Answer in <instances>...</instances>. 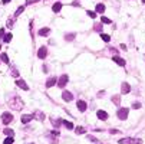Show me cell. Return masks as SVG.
Instances as JSON below:
<instances>
[{
  "instance_id": "6da1fadb",
  "label": "cell",
  "mask_w": 145,
  "mask_h": 144,
  "mask_svg": "<svg viewBox=\"0 0 145 144\" xmlns=\"http://www.w3.org/2000/svg\"><path fill=\"white\" fill-rule=\"evenodd\" d=\"M9 107L13 110H23L24 104L23 101L20 100V97H13L12 100H9Z\"/></svg>"
},
{
  "instance_id": "7a4b0ae2",
  "label": "cell",
  "mask_w": 145,
  "mask_h": 144,
  "mask_svg": "<svg viewBox=\"0 0 145 144\" xmlns=\"http://www.w3.org/2000/svg\"><path fill=\"white\" fill-rule=\"evenodd\" d=\"M119 144H142V140H139V138H122V140H119Z\"/></svg>"
},
{
  "instance_id": "3957f363",
  "label": "cell",
  "mask_w": 145,
  "mask_h": 144,
  "mask_svg": "<svg viewBox=\"0 0 145 144\" xmlns=\"http://www.w3.org/2000/svg\"><path fill=\"white\" fill-rule=\"evenodd\" d=\"M13 121V115L10 114V112H3L2 114V122L3 124H10V122Z\"/></svg>"
},
{
  "instance_id": "277c9868",
  "label": "cell",
  "mask_w": 145,
  "mask_h": 144,
  "mask_svg": "<svg viewBox=\"0 0 145 144\" xmlns=\"http://www.w3.org/2000/svg\"><path fill=\"white\" fill-rule=\"evenodd\" d=\"M68 81H69V76L65 73V75L60 76L59 81H58V87H59V88H65V87H66V84H68Z\"/></svg>"
},
{
  "instance_id": "5b68a950",
  "label": "cell",
  "mask_w": 145,
  "mask_h": 144,
  "mask_svg": "<svg viewBox=\"0 0 145 144\" xmlns=\"http://www.w3.org/2000/svg\"><path fill=\"white\" fill-rule=\"evenodd\" d=\"M126 117H128V108H119L118 118L119 120H126Z\"/></svg>"
},
{
  "instance_id": "8992f818",
  "label": "cell",
  "mask_w": 145,
  "mask_h": 144,
  "mask_svg": "<svg viewBox=\"0 0 145 144\" xmlns=\"http://www.w3.org/2000/svg\"><path fill=\"white\" fill-rule=\"evenodd\" d=\"M33 118H36V120H39V121H43L45 120V114H43L40 110H36L35 114H33Z\"/></svg>"
},
{
  "instance_id": "52a82bcc",
  "label": "cell",
  "mask_w": 145,
  "mask_h": 144,
  "mask_svg": "<svg viewBox=\"0 0 145 144\" xmlns=\"http://www.w3.org/2000/svg\"><path fill=\"white\" fill-rule=\"evenodd\" d=\"M46 55H48V49H46V46H42L40 49H39V52H38V56L40 58V59H45Z\"/></svg>"
},
{
  "instance_id": "ba28073f",
  "label": "cell",
  "mask_w": 145,
  "mask_h": 144,
  "mask_svg": "<svg viewBox=\"0 0 145 144\" xmlns=\"http://www.w3.org/2000/svg\"><path fill=\"white\" fill-rule=\"evenodd\" d=\"M62 98L66 102H70V101L73 100V97H72V94L69 92V91H63V94H62Z\"/></svg>"
},
{
  "instance_id": "9c48e42d",
  "label": "cell",
  "mask_w": 145,
  "mask_h": 144,
  "mask_svg": "<svg viewBox=\"0 0 145 144\" xmlns=\"http://www.w3.org/2000/svg\"><path fill=\"white\" fill-rule=\"evenodd\" d=\"M16 85H17L19 88H22V90H24V91L29 90V87L26 85V82H24L23 79H17V81H16Z\"/></svg>"
},
{
  "instance_id": "30bf717a",
  "label": "cell",
  "mask_w": 145,
  "mask_h": 144,
  "mask_svg": "<svg viewBox=\"0 0 145 144\" xmlns=\"http://www.w3.org/2000/svg\"><path fill=\"white\" fill-rule=\"evenodd\" d=\"M58 82V79H56V76H52V78H49L48 79V82H46V88H52L55 84Z\"/></svg>"
},
{
  "instance_id": "8fae6325",
  "label": "cell",
  "mask_w": 145,
  "mask_h": 144,
  "mask_svg": "<svg viewBox=\"0 0 145 144\" xmlns=\"http://www.w3.org/2000/svg\"><path fill=\"white\" fill-rule=\"evenodd\" d=\"M96 115H98V118H99V120H102V121H106L108 120V114L105 111H102V110H99V111L96 112Z\"/></svg>"
},
{
  "instance_id": "7c38bea8",
  "label": "cell",
  "mask_w": 145,
  "mask_h": 144,
  "mask_svg": "<svg viewBox=\"0 0 145 144\" xmlns=\"http://www.w3.org/2000/svg\"><path fill=\"white\" fill-rule=\"evenodd\" d=\"M76 107H78L79 111L83 112L86 110V102H85V101H78V102H76Z\"/></svg>"
},
{
  "instance_id": "4fadbf2b",
  "label": "cell",
  "mask_w": 145,
  "mask_h": 144,
  "mask_svg": "<svg viewBox=\"0 0 145 144\" xmlns=\"http://www.w3.org/2000/svg\"><path fill=\"white\" fill-rule=\"evenodd\" d=\"M112 61H113V62H116L119 66H125V61L122 59V58H119V56H113Z\"/></svg>"
},
{
  "instance_id": "5bb4252c",
  "label": "cell",
  "mask_w": 145,
  "mask_h": 144,
  "mask_svg": "<svg viewBox=\"0 0 145 144\" xmlns=\"http://www.w3.org/2000/svg\"><path fill=\"white\" fill-rule=\"evenodd\" d=\"M52 124H53L55 128H59L60 124H63V121H60L59 118H52Z\"/></svg>"
},
{
  "instance_id": "9a60e30c",
  "label": "cell",
  "mask_w": 145,
  "mask_h": 144,
  "mask_svg": "<svg viewBox=\"0 0 145 144\" xmlns=\"http://www.w3.org/2000/svg\"><path fill=\"white\" fill-rule=\"evenodd\" d=\"M60 9H62V3H55L53 6H52V10L55 12V13H58V12H60Z\"/></svg>"
},
{
  "instance_id": "2e32d148",
  "label": "cell",
  "mask_w": 145,
  "mask_h": 144,
  "mask_svg": "<svg viewBox=\"0 0 145 144\" xmlns=\"http://www.w3.org/2000/svg\"><path fill=\"white\" fill-rule=\"evenodd\" d=\"M121 91H122V94H128L129 91H131V87H129V84H122Z\"/></svg>"
},
{
  "instance_id": "e0dca14e",
  "label": "cell",
  "mask_w": 145,
  "mask_h": 144,
  "mask_svg": "<svg viewBox=\"0 0 145 144\" xmlns=\"http://www.w3.org/2000/svg\"><path fill=\"white\" fill-rule=\"evenodd\" d=\"M49 33H50V29H49V27H43V29L39 30V35L40 36H48Z\"/></svg>"
},
{
  "instance_id": "ac0fdd59",
  "label": "cell",
  "mask_w": 145,
  "mask_h": 144,
  "mask_svg": "<svg viewBox=\"0 0 145 144\" xmlns=\"http://www.w3.org/2000/svg\"><path fill=\"white\" fill-rule=\"evenodd\" d=\"M33 120V115H23V117H22V122H23V124H27V122H30Z\"/></svg>"
},
{
  "instance_id": "d6986e66",
  "label": "cell",
  "mask_w": 145,
  "mask_h": 144,
  "mask_svg": "<svg viewBox=\"0 0 145 144\" xmlns=\"http://www.w3.org/2000/svg\"><path fill=\"white\" fill-rule=\"evenodd\" d=\"M10 75L14 76V78H17V76H19V71H17L14 66H10Z\"/></svg>"
},
{
  "instance_id": "ffe728a7",
  "label": "cell",
  "mask_w": 145,
  "mask_h": 144,
  "mask_svg": "<svg viewBox=\"0 0 145 144\" xmlns=\"http://www.w3.org/2000/svg\"><path fill=\"white\" fill-rule=\"evenodd\" d=\"M23 10H24V6H20V7L16 10V13L13 14V17H14V19H17V17H19L20 14H22V12H23Z\"/></svg>"
},
{
  "instance_id": "44dd1931",
  "label": "cell",
  "mask_w": 145,
  "mask_h": 144,
  "mask_svg": "<svg viewBox=\"0 0 145 144\" xmlns=\"http://www.w3.org/2000/svg\"><path fill=\"white\" fill-rule=\"evenodd\" d=\"M12 38H13V35H12V33H6V35L3 36V41H4L6 43H9V42L12 41Z\"/></svg>"
},
{
  "instance_id": "7402d4cb",
  "label": "cell",
  "mask_w": 145,
  "mask_h": 144,
  "mask_svg": "<svg viewBox=\"0 0 145 144\" xmlns=\"http://www.w3.org/2000/svg\"><path fill=\"white\" fill-rule=\"evenodd\" d=\"M96 12H98V13H103V12H105V6L102 4V3L96 4Z\"/></svg>"
},
{
  "instance_id": "603a6c76",
  "label": "cell",
  "mask_w": 145,
  "mask_h": 144,
  "mask_svg": "<svg viewBox=\"0 0 145 144\" xmlns=\"http://www.w3.org/2000/svg\"><path fill=\"white\" fill-rule=\"evenodd\" d=\"M112 101H113V104H115V105H119V102H121V97H119V95H113L112 97Z\"/></svg>"
},
{
  "instance_id": "cb8c5ba5",
  "label": "cell",
  "mask_w": 145,
  "mask_h": 144,
  "mask_svg": "<svg viewBox=\"0 0 145 144\" xmlns=\"http://www.w3.org/2000/svg\"><path fill=\"white\" fill-rule=\"evenodd\" d=\"M3 133L6 134V136H9V137H13V130H10V128H6V130H3Z\"/></svg>"
},
{
  "instance_id": "d4e9b609",
  "label": "cell",
  "mask_w": 145,
  "mask_h": 144,
  "mask_svg": "<svg viewBox=\"0 0 145 144\" xmlns=\"http://www.w3.org/2000/svg\"><path fill=\"white\" fill-rule=\"evenodd\" d=\"M63 125H65L66 128H69V130H72V128H73V124H72V122H69V121H66V120H63Z\"/></svg>"
},
{
  "instance_id": "484cf974",
  "label": "cell",
  "mask_w": 145,
  "mask_h": 144,
  "mask_svg": "<svg viewBox=\"0 0 145 144\" xmlns=\"http://www.w3.org/2000/svg\"><path fill=\"white\" fill-rule=\"evenodd\" d=\"M101 39H102L103 42H109V41H111V36H109V35H105V33H102V35H101Z\"/></svg>"
},
{
  "instance_id": "4316f807",
  "label": "cell",
  "mask_w": 145,
  "mask_h": 144,
  "mask_svg": "<svg viewBox=\"0 0 145 144\" xmlns=\"http://www.w3.org/2000/svg\"><path fill=\"white\" fill-rule=\"evenodd\" d=\"M0 59H2L3 62L9 63V56H7V55H6V53H2V55H0Z\"/></svg>"
},
{
  "instance_id": "83f0119b",
  "label": "cell",
  "mask_w": 145,
  "mask_h": 144,
  "mask_svg": "<svg viewBox=\"0 0 145 144\" xmlns=\"http://www.w3.org/2000/svg\"><path fill=\"white\" fill-rule=\"evenodd\" d=\"M94 29L96 30V32H102V24H101V23H95Z\"/></svg>"
},
{
  "instance_id": "f1b7e54d",
  "label": "cell",
  "mask_w": 145,
  "mask_h": 144,
  "mask_svg": "<svg viewBox=\"0 0 145 144\" xmlns=\"http://www.w3.org/2000/svg\"><path fill=\"white\" fill-rule=\"evenodd\" d=\"M101 20H102V23H105V24H109V23H112V22H111V19H108V17H105V16H102V17H101Z\"/></svg>"
},
{
  "instance_id": "f546056e",
  "label": "cell",
  "mask_w": 145,
  "mask_h": 144,
  "mask_svg": "<svg viewBox=\"0 0 145 144\" xmlns=\"http://www.w3.org/2000/svg\"><path fill=\"white\" fill-rule=\"evenodd\" d=\"M76 133L78 134H85V128L83 127H76Z\"/></svg>"
},
{
  "instance_id": "4dcf8cb0",
  "label": "cell",
  "mask_w": 145,
  "mask_h": 144,
  "mask_svg": "<svg viewBox=\"0 0 145 144\" xmlns=\"http://www.w3.org/2000/svg\"><path fill=\"white\" fill-rule=\"evenodd\" d=\"M4 144H13V137H7L4 140Z\"/></svg>"
},
{
  "instance_id": "1f68e13d",
  "label": "cell",
  "mask_w": 145,
  "mask_h": 144,
  "mask_svg": "<svg viewBox=\"0 0 145 144\" xmlns=\"http://www.w3.org/2000/svg\"><path fill=\"white\" fill-rule=\"evenodd\" d=\"M88 16L91 17V19H95V17H96V13H95V12H89L88 10Z\"/></svg>"
},
{
  "instance_id": "d6a6232c",
  "label": "cell",
  "mask_w": 145,
  "mask_h": 144,
  "mask_svg": "<svg viewBox=\"0 0 145 144\" xmlns=\"http://www.w3.org/2000/svg\"><path fill=\"white\" fill-rule=\"evenodd\" d=\"M75 38V33H70V35H66V41H73Z\"/></svg>"
},
{
  "instance_id": "836d02e7",
  "label": "cell",
  "mask_w": 145,
  "mask_h": 144,
  "mask_svg": "<svg viewBox=\"0 0 145 144\" xmlns=\"http://www.w3.org/2000/svg\"><path fill=\"white\" fill-rule=\"evenodd\" d=\"M13 23H14V17H13V19H10V20H7V26H9V27L13 26Z\"/></svg>"
},
{
  "instance_id": "e575fe53",
  "label": "cell",
  "mask_w": 145,
  "mask_h": 144,
  "mask_svg": "<svg viewBox=\"0 0 145 144\" xmlns=\"http://www.w3.org/2000/svg\"><path fill=\"white\" fill-rule=\"evenodd\" d=\"M132 107H134L135 110H138V108H141V104L139 102H134V104H132Z\"/></svg>"
},
{
  "instance_id": "d590c367",
  "label": "cell",
  "mask_w": 145,
  "mask_h": 144,
  "mask_svg": "<svg viewBox=\"0 0 145 144\" xmlns=\"http://www.w3.org/2000/svg\"><path fill=\"white\" fill-rule=\"evenodd\" d=\"M39 0H26V4H33V3H38Z\"/></svg>"
},
{
  "instance_id": "8d00e7d4",
  "label": "cell",
  "mask_w": 145,
  "mask_h": 144,
  "mask_svg": "<svg viewBox=\"0 0 145 144\" xmlns=\"http://www.w3.org/2000/svg\"><path fill=\"white\" fill-rule=\"evenodd\" d=\"M88 140H91V141H94V143H98V140L95 138V137H92V136H88Z\"/></svg>"
},
{
  "instance_id": "74e56055",
  "label": "cell",
  "mask_w": 145,
  "mask_h": 144,
  "mask_svg": "<svg viewBox=\"0 0 145 144\" xmlns=\"http://www.w3.org/2000/svg\"><path fill=\"white\" fill-rule=\"evenodd\" d=\"M72 6H75V7H79V6H81V3H79V2H73Z\"/></svg>"
},
{
  "instance_id": "f35d334b",
  "label": "cell",
  "mask_w": 145,
  "mask_h": 144,
  "mask_svg": "<svg viewBox=\"0 0 145 144\" xmlns=\"http://www.w3.org/2000/svg\"><path fill=\"white\" fill-rule=\"evenodd\" d=\"M3 36H4V29L2 27V29H0V38H3Z\"/></svg>"
},
{
  "instance_id": "ab89813d",
  "label": "cell",
  "mask_w": 145,
  "mask_h": 144,
  "mask_svg": "<svg viewBox=\"0 0 145 144\" xmlns=\"http://www.w3.org/2000/svg\"><path fill=\"white\" fill-rule=\"evenodd\" d=\"M119 131L118 130H115V128H113V130H111V134H118Z\"/></svg>"
},
{
  "instance_id": "60d3db41",
  "label": "cell",
  "mask_w": 145,
  "mask_h": 144,
  "mask_svg": "<svg viewBox=\"0 0 145 144\" xmlns=\"http://www.w3.org/2000/svg\"><path fill=\"white\" fill-rule=\"evenodd\" d=\"M2 2H3V4H7V3L10 2V0H2Z\"/></svg>"
},
{
  "instance_id": "b9f144b4",
  "label": "cell",
  "mask_w": 145,
  "mask_h": 144,
  "mask_svg": "<svg viewBox=\"0 0 145 144\" xmlns=\"http://www.w3.org/2000/svg\"><path fill=\"white\" fill-rule=\"evenodd\" d=\"M142 3H145V0H142Z\"/></svg>"
},
{
  "instance_id": "7bdbcfd3",
  "label": "cell",
  "mask_w": 145,
  "mask_h": 144,
  "mask_svg": "<svg viewBox=\"0 0 145 144\" xmlns=\"http://www.w3.org/2000/svg\"><path fill=\"white\" fill-rule=\"evenodd\" d=\"M0 48H2V45H0Z\"/></svg>"
},
{
  "instance_id": "ee69618b",
  "label": "cell",
  "mask_w": 145,
  "mask_h": 144,
  "mask_svg": "<svg viewBox=\"0 0 145 144\" xmlns=\"http://www.w3.org/2000/svg\"><path fill=\"white\" fill-rule=\"evenodd\" d=\"M30 144H33V143H30Z\"/></svg>"
}]
</instances>
